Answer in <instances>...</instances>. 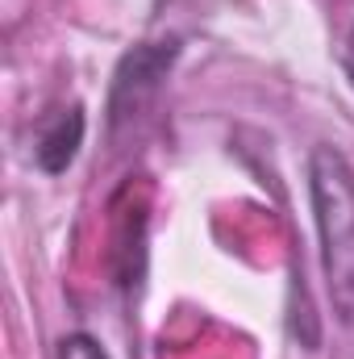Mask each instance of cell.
I'll return each instance as SVG.
<instances>
[{"label": "cell", "instance_id": "5b68a950", "mask_svg": "<svg viewBox=\"0 0 354 359\" xmlns=\"http://www.w3.org/2000/svg\"><path fill=\"white\" fill-rule=\"evenodd\" d=\"M342 72H346V80L354 88V25L346 29V42H342Z\"/></svg>", "mask_w": 354, "mask_h": 359}, {"label": "cell", "instance_id": "6da1fadb", "mask_svg": "<svg viewBox=\"0 0 354 359\" xmlns=\"http://www.w3.org/2000/svg\"><path fill=\"white\" fill-rule=\"evenodd\" d=\"M309 201L321 238V271L338 318L354 326V168L338 147H313Z\"/></svg>", "mask_w": 354, "mask_h": 359}, {"label": "cell", "instance_id": "7a4b0ae2", "mask_svg": "<svg viewBox=\"0 0 354 359\" xmlns=\"http://www.w3.org/2000/svg\"><path fill=\"white\" fill-rule=\"evenodd\" d=\"M179 59V38L163 42H138L134 50L121 55L113 84H108V126L121 130L125 121H134L138 113H146L155 104V96L163 92L171 67Z\"/></svg>", "mask_w": 354, "mask_h": 359}, {"label": "cell", "instance_id": "3957f363", "mask_svg": "<svg viewBox=\"0 0 354 359\" xmlns=\"http://www.w3.org/2000/svg\"><path fill=\"white\" fill-rule=\"evenodd\" d=\"M84 134H88L84 104H63V109L46 113L42 126H38V138H34V163H38V172L63 176L76 163V155L84 147Z\"/></svg>", "mask_w": 354, "mask_h": 359}, {"label": "cell", "instance_id": "277c9868", "mask_svg": "<svg viewBox=\"0 0 354 359\" xmlns=\"http://www.w3.org/2000/svg\"><path fill=\"white\" fill-rule=\"evenodd\" d=\"M59 359H113L104 351V343L88 330H71L59 339Z\"/></svg>", "mask_w": 354, "mask_h": 359}]
</instances>
